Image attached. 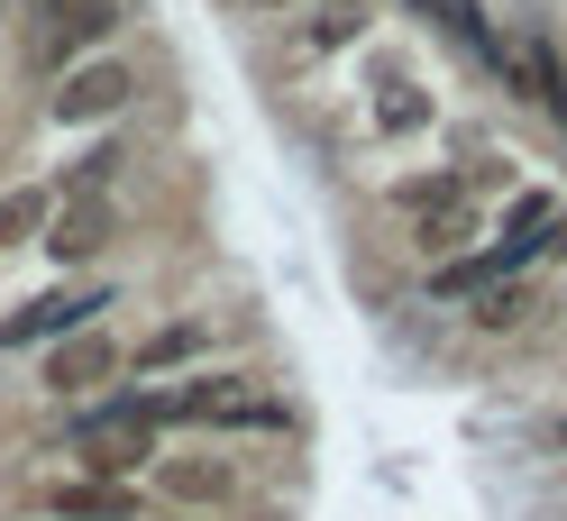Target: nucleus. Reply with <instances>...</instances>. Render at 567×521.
I'll return each instance as SVG.
<instances>
[{"label": "nucleus", "instance_id": "obj_9", "mask_svg": "<svg viewBox=\"0 0 567 521\" xmlns=\"http://www.w3.org/2000/svg\"><path fill=\"white\" fill-rule=\"evenodd\" d=\"M156 494H165L174 512H210V503L238 494V467H229V458H165V467H156Z\"/></svg>", "mask_w": 567, "mask_h": 521}, {"label": "nucleus", "instance_id": "obj_6", "mask_svg": "<svg viewBox=\"0 0 567 521\" xmlns=\"http://www.w3.org/2000/svg\"><path fill=\"white\" fill-rule=\"evenodd\" d=\"M111 229H120V211H111L101 192H83V201H55V220H47L38 248H47L55 265H92L101 248H111Z\"/></svg>", "mask_w": 567, "mask_h": 521}, {"label": "nucleus", "instance_id": "obj_5", "mask_svg": "<svg viewBox=\"0 0 567 521\" xmlns=\"http://www.w3.org/2000/svg\"><path fill=\"white\" fill-rule=\"evenodd\" d=\"M38 512H55V521H147V494L128 476H64L38 494Z\"/></svg>", "mask_w": 567, "mask_h": 521}, {"label": "nucleus", "instance_id": "obj_8", "mask_svg": "<svg viewBox=\"0 0 567 521\" xmlns=\"http://www.w3.org/2000/svg\"><path fill=\"white\" fill-rule=\"evenodd\" d=\"M375 28V10L367 0H311L302 10V28H293V64H321V55H348Z\"/></svg>", "mask_w": 567, "mask_h": 521}, {"label": "nucleus", "instance_id": "obj_18", "mask_svg": "<svg viewBox=\"0 0 567 521\" xmlns=\"http://www.w3.org/2000/svg\"><path fill=\"white\" fill-rule=\"evenodd\" d=\"M165 521H202V512H165Z\"/></svg>", "mask_w": 567, "mask_h": 521}, {"label": "nucleus", "instance_id": "obj_10", "mask_svg": "<svg viewBox=\"0 0 567 521\" xmlns=\"http://www.w3.org/2000/svg\"><path fill=\"white\" fill-rule=\"evenodd\" d=\"M494 74H504L522 101H540V111L567 92V64H558V46H549V38H504V46H494Z\"/></svg>", "mask_w": 567, "mask_h": 521}, {"label": "nucleus", "instance_id": "obj_4", "mask_svg": "<svg viewBox=\"0 0 567 521\" xmlns=\"http://www.w3.org/2000/svg\"><path fill=\"white\" fill-rule=\"evenodd\" d=\"M101 311H111V284H55V293H38L28 311H10V321H0V347H55V338L92 330Z\"/></svg>", "mask_w": 567, "mask_h": 521}, {"label": "nucleus", "instance_id": "obj_15", "mask_svg": "<svg viewBox=\"0 0 567 521\" xmlns=\"http://www.w3.org/2000/svg\"><path fill=\"white\" fill-rule=\"evenodd\" d=\"M467 321H476V330H522V321H530V293H522V284H485Z\"/></svg>", "mask_w": 567, "mask_h": 521}, {"label": "nucleus", "instance_id": "obj_11", "mask_svg": "<svg viewBox=\"0 0 567 521\" xmlns=\"http://www.w3.org/2000/svg\"><path fill=\"white\" fill-rule=\"evenodd\" d=\"M394 211H412V220H457V211H476V184H467V174H412V184H394Z\"/></svg>", "mask_w": 567, "mask_h": 521}, {"label": "nucleus", "instance_id": "obj_1", "mask_svg": "<svg viewBox=\"0 0 567 521\" xmlns=\"http://www.w3.org/2000/svg\"><path fill=\"white\" fill-rule=\"evenodd\" d=\"M156 411H165V421H193V430H266V439L293 430V403H275L257 375H229V366L184 375L174 394H156Z\"/></svg>", "mask_w": 567, "mask_h": 521}, {"label": "nucleus", "instance_id": "obj_19", "mask_svg": "<svg viewBox=\"0 0 567 521\" xmlns=\"http://www.w3.org/2000/svg\"><path fill=\"white\" fill-rule=\"evenodd\" d=\"M558 448H567V421H558Z\"/></svg>", "mask_w": 567, "mask_h": 521}, {"label": "nucleus", "instance_id": "obj_14", "mask_svg": "<svg viewBox=\"0 0 567 521\" xmlns=\"http://www.w3.org/2000/svg\"><path fill=\"white\" fill-rule=\"evenodd\" d=\"M193 357H210V321H174V330H156L147 347H137V375H174V366H193Z\"/></svg>", "mask_w": 567, "mask_h": 521}, {"label": "nucleus", "instance_id": "obj_12", "mask_svg": "<svg viewBox=\"0 0 567 521\" xmlns=\"http://www.w3.org/2000/svg\"><path fill=\"white\" fill-rule=\"evenodd\" d=\"M55 220V184H19V192H0V257L10 248H38Z\"/></svg>", "mask_w": 567, "mask_h": 521}, {"label": "nucleus", "instance_id": "obj_7", "mask_svg": "<svg viewBox=\"0 0 567 521\" xmlns=\"http://www.w3.org/2000/svg\"><path fill=\"white\" fill-rule=\"evenodd\" d=\"M120 375V347L101 338V330H74V338H55V357H47V394L64 403H92L101 385Z\"/></svg>", "mask_w": 567, "mask_h": 521}, {"label": "nucleus", "instance_id": "obj_2", "mask_svg": "<svg viewBox=\"0 0 567 521\" xmlns=\"http://www.w3.org/2000/svg\"><path fill=\"white\" fill-rule=\"evenodd\" d=\"M128 101H137V64L128 55H83L74 74H55L47 119L55 128H101V119H128Z\"/></svg>", "mask_w": 567, "mask_h": 521}, {"label": "nucleus", "instance_id": "obj_3", "mask_svg": "<svg viewBox=\"0 0 567 521\" xmlns=\"http://www.w3.org/2000/svg\"><path fill=\"white\" fill-rule=\"evenodd\" d=\"M120 19H128V0H55L47 38H38V64H47V74H74L83 55H111Z\"/></svg>", "mask_w": 567, "mask_h": 521}, {"label": "nucleus", "instance_id": "obj_13", "mask_svg": "<svg viewBox=\"0 0 567 521\" xmlns=\"http://www.w3.org/2000/svg\"><path fill=\"white\" fill-rule=\"evenodd\" d=\"M375 128L384 137H403V128H431V92H421L403 64H384L375 74Z\"/></svg>", "mask_w": 567, "mask_h": 521}, {"label": "nucleus", "instance_id": "obj_17", "mask_svg": "<svg viewBox=\"0 0 567 521\" xmlns=\"http://www.w3.org/2000/svg\"><path fill=\"white\" fill-rule=\"evenodd\" d=\"M247 10H311V0H247Z\"/></svg>", "mask_w": 567, "mask_h": 521}, {"label": "nucleus", "instance_id": "obj_16", "mask_svg": "<svg viewBox=\"0 0 567 521\" xmlns=\"http://www.w3.org/2000/svg\"><path fill=\"white\" fill-rule=\"evenodd\" d=\"M120 165H128V147H120V137H101L92 156H74V174H64V184H74V192H111Z\"/></svg>", "mask_w": 567, "mask_h": 521}]
</instances>
